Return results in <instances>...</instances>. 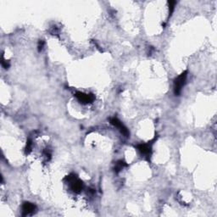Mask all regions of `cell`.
Listing matches in <instances>:
<instances>
[{
    "mask_svg": "<svg viewBox=\"0 0 217 217\" xmlns=\"http://www.w3.org/2000/svg\"><path fill=\"white\" fill-rule=\"evenodd\" d=\"M32 140L31 138H29L27 142H26V146L25 149V153L26 154H29L32 152Z\"/></svg>",
    "mask_w": 217,
    "mask_h": 217,
    "instance_id": "ba28073f",
    "label": "cell"
},
{
    "mask_svg": "<svg viewBox=\"0 0 217 217\" xmlns=\"http://www.w3.org/2000/svg\"><path fill=\"white\" fill-rule=\"evenodd\" d=\"M187 76V70H185L174 80V94L176 96H179L181 94L182 87L186 83Z\"/></svg>",
    "mask_w": 217,
    "mask_h": 217,
    "instance_id": "6da1fadb",
    "label": "cell"
},
{
    "mask_svg": "<svg viewBox=\"0 0 217 217\" xmlns=\"http://www.w3.org/2000/svg\"><path fill=\"white\" fill-rule=\"evenodd\" d=\"M44 155L47 161H49L51 160V157H52V153H51V151L48 149H46L44 151Z\"/></svg>",
    "mask_w": 217,
    "mask_h": 217,
    "instance_id": "30bf717a",
    "label": "cell"
},
{
    "mask_svg": "<svg viewBox=\"0 0 217 217\" xmlns=\"http://www.w3.org/2000/svg\"><path fill=\"white\" fill-rule=\"evenodd\" d=\"M137 149L142 154L147 157H150L152 154V142H149L148 143H140L137 145Z\"/></svg>",
    "mask_w": 217,
    "mask_h": 217,
    "instance_id": "5b68a950",
    "label": "cell"
},
{
    "mask_svg": "<svg viewBox=\"0 0 217 217\" xmlns=\"http://www.w3.org/2000/svg\"><path fill=\"white\" fill-rule=\"evenodd\" d=\"M64 180L66 181L68 183L70 184V187H71L72 191L76 193V194H79L82 190V188H83V183H82V182L81 180H79L76 177V175H74V174L67 176Z\"/></svg>",
    "mask_w": 217,
    "mask_h": 217,
    "instance_id": "7a4b0ae2",
    "label": "cell"
},
{
    "mask_svg": "<svg viewBox=\"0 0 217 217\" xmlns=\"http://www.w3.org/2000/svg\"><path fill=\"white\" fill-rule=\"evenodd\" d=\"M37 209V206L30 202H25L22 205V216H31L33 213H35Z\"/></svg>",
    "mask_w": 217,
    "mask_h": 217,
    "instance_id": "8992f818",
    "label": "cell"
},
{
    "mask_svg": "<svg viewBox=\"0 0 217 217\" xmlns=\"http://www.w3.org/2000/svg\"><path fill=\"white\" fill-rule=\"evenodd\" d=\"M109 122H110L115 127L118 128L120 131V133H121L123 136H125L126 138L130 137V132H129L128 129L126 128V126H124V124H123L118 118H116V117L109 118Z\"/></svg>",
    "mask_w": 217,
    "mask_h": 217,
    "instance_id": "3957f363",
    "label": "cell"
},
{
    "mask_svg": "<svg viewBox=\"0 0 217 217\" xmlns=\"http://www.w3.org/2000/svg\"><path fill=\"white\" fill-rule=\"evenodd\" d=\"M49 32L51 33V35H54V36H58L59 35V29L56 27V26H54L52 27V29L50 30Z\"/></svg>",
    "mask_w": 217,
    "mask_h": 217,
    "instance_id": "4fadbf2b",
    "label": "cell"
},
{
    "mask_svg": "<svg viewBox=\"0 0 217 217\" xmlns=\"http://www.w3.org/2000/svg\"><path fill=\"white\" fill-rule=\"evenodd\" d=\"M1 64H2V66H3L4 69H8V68L10 66V61H9V60H7V59H5L3 58V55L2 56V61H1Z\"/></svg>",
    "mask_w": 217,
    "mask_h": 217,
    "instance_id": "8fae6325",
    "label": "cell"
},
{
    "mask_svg": "<svg viewBox=\"0 0 217 217\" xmlns=\"http://www.w3.org/2000/svg\"><path fill=\"white\" fill-rule=\"evenodd\" d=\"M75 96L77 98V100L83 104H91L95 100V96L92 93H84L82 92H76L75 93Z\"/></svg>",
    "mask_w": 217,
    "mask_h": 217,
    "instance_id": "277c9868",
    "label": "cell"
},
{
    "mask_svg": "<svg viewBox=\"0 0 217 217\" xmlns=\"http://www.w3.org/2000/svg\"><path fill=\"white\" fill-rule=\"evenodd\" d=\"M169 3V18L171 16L172 13L174 12V10H175V6L176 4V1H169L168 2Z\"/></svg>",
    "mask_w": 217,
    "mask_h": 217,
    "instance_id": "9c48e42d",
    "label": "cell"
},
{
    "mask_svg": "<svg viewBox=\"0 0 217 217\" xmlns=\"http://www.w3.org/2000/svg\"><path fill=\"white\" fill-rule=\"evenodd\" d=\"M44 40H39V42H38V44H37V49H38V52H41L42 50H43V48H44Z\"/></svg>",
    "mask_w": 217,
    "mask_h": 217,
    "instance_id": "7c38bea8",
    "label": "cell"
},
{
    "mask_svg": "<svg viewBox=\"0 0 217 217\" xmlns=\"http://www.w3.org/2000/svg\"><path fill=\"white\" fill-rule=\"evenodd\" d=\"M126 166H127V164L125 162V161H123V160H119V161H117L116 164H115V171L116 173H119L120 171L123 168H125V167H126Z\"/></svg>",
    "mask_w": 217,
    "mask_h": 217,
    "instance_id": "52a82bcc",
    "label": "cell"
}]
</instances>
